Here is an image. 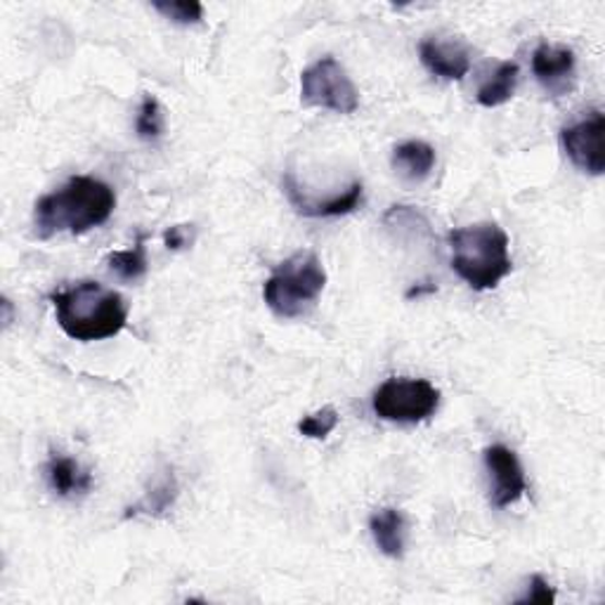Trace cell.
<instances>
[{
  "instance_id": "obj_1",
  "label": "cell",
  "mask_w": 605,
  "mask_h": 605,
  "mask_svg": "<svg viewBox=\"0 0 605 605\" xmlns=\"http://www.w3.org/2000/svg\"><path fill=\"white\" fill-rule=\"evenodd\" d=\"M116 209L114 189L91 175H77L62 189L40 197L34 209V225L40 240L55 234H85L107 223Z\"/></svg>"
},
{
  "instance_id": "obj_2",
  "label": "cell",
  "mask_w": 605,
  "mask_h": 605,
  "mask_svg": "<svg viewBox=\"0 0 605 605\" xmlns=\"http://www.w3.org/2000/svg\"><path fill=\"white\" fill-rule=\"evenodd\" d=\"M60 329L81 344L105 341L121 334L128 322V305L119 291L97 282H79L50 293Z\"/></svg>"
},
{
  "instance_id": "obj_3",
  "label": "cell",
  "mask_w": 605,
  "mask_h": 605,
  "mask_svg": "<svg viewBox=\"0 0 605 605\" xmlns=\"http://www.w3.org/2000/svg\"><path fill=\"white\" fill-rule=\"evenodd\" d=\"M452 270L476 291H490L509 277V234L497 223H478L450 232Z\"/></svg>"
},
{
  "instance_id": "obj_4",
  "label": "cell",
  "mask_w": 605,
  "mask_h": 605,
  "mask_svg": "<svg viewBox=\"0 0 605 605\" xmlns=\"http://www.w3.org/2000/svg\"><path fill=\"white\" fill-rule=\"evenodd\" d=\"M327 287V270L315 251H299L279 263L263 287V301L277 317H303Z\"/></svg>"
},
{
  "instance_id": "obj_5",
  "label": "cell",
  "mask_w": 605,
  "mask_h": 605,
  "mask_svg": "<svg viewBox=\"0 0 605 605\" xmlns=\"http://www.w3.org/2000/svg\"><path fill=\"white\" fill-rule=\"evenodd\" d=\"M376 417L395 423H421L440 407V391L426 379H388L372 397Z\"/></svg>"
},
{
  "instance_id": "obj_6",
  "label": "cell",
  "mask_w": 605,
  "mask_h": 605,
  "mask_svg": "<svg viewBox=\"0 0 605 605\" xmlns=\"http://www.w3.org/2000/svg\"><path fill=\"white\" fill-rule=\"evenodd\" d=\"M301 100L305 107H319L336 114H356L360 107L358 85L346 67L327 55L301 73Z\"/></svg>"
},
{
  "instance_id": "obj_7",
  "label": "cell",
  "mask_w": 605,
  "mask_h": 605,
  "mask_svg": "<svg viewBox=\"0 0 605 605\" xmlns=\"http://www.w3.org/2000/svg\"><path fill=\"white\" fill-rule=\"evenodd\" d=\"M603 132L605 116L594 109L578 124H570L560 130V144L574 166L589 175H603L605 154H603Z\"/></svg>"
},
{
  "instance_id": "obj_8",
  "label": "cell",
  "mask_w": 605,
  "mask_h": 605,
  "mask_svg": "<svg viewBox=\"0 0 605 605\" xmlns=\"http://www.w3.org/2000/svg\"><path fill=\"white\" fill-rule=\"evenodd\" d=\"M485 466L492 478V504L507 509L523 499L527 492L525 470L513 450L507 445H492L485 450Z\"/></svg>"
},
{
  "instance_id": "obj_9",
  "label": "cell",
  "mask_w": 605,
  "mask_h": 605,
  "mask_svg": "<svg viewBox=\"0 0 605 605\" xmlns=\"http://www.w3.org/2000/svg\"><path fill=\"white\" fill-rule=\"evenodd\" d=\"M533 71L546 93L560 97L570 91L574 81V53L566 46L542 43L533 53Z\"/></svg>"
},
{
  "instance_id": "obj_10",
  "label": "cell",
  "mask_w": 605,
  "mask_h": 605,
  "mask_svg": "<svg viewBox=\"0 0 605 605\" xmlns=\"http://www.w3.org/2000/svg\"><path fill=\"white\" fill-rule=\"evenodd\" d=\"M284 191H287V197H289L293 209H296L305 218H338V216H348L358 209V206L362 203L364 187L360 181H356L344 191V195L331 197L327 201H313L303 195L301 187L293 183L291 175H284Z\"/></svg>"
},
{
  "instance_id": "obj_11",
  "label": "cell",
  "mask_w": 605,
  "mask_h": 605,
  "mask_svg": "<svg viewBox=\"0 0 605 605\" xmlns=\"http://www.w3.org/2000/svg\"><path fill=\"white\" fill-rule=\"evenodd\" d=\"M419 57L428 71L445 81H462L470 69L468 50L456 40L426 38L419 46Z\"/></svg>"
},
{
  "instance_id": "obj_12",
  "label": "cell",
  "mask_w": 605,
  "mask_h": 605,
  "mask_svg": "<svg viewBox=\"0 0 605 605\" xmlns=\"http://www.w3.org/2000/svg\"><path fill=\"white\" fill-rule=\"evenodd\" d=\"M46 470H48L50 487L60 497L88 495L93 490L91 470H85L77 459H71V456L53 452Z\"/></svg>"
},
{
  "instance_id": "obj_13",
  "label": "cell",
  "mask_w": 605,
  "mask_h": 605,
  "mask_svg": "<svg viewBox=\"0 0 605 605\" xmlns=\"http://www.w3.org/2000/svg\"><path fill=\"white\" fill-rule=\"evenodd\" d=\"M405 515L397 509H381L372 519H369V530L381 554L388 558H403L405 556V533H407Z\"/></svg>"
},
{
  "instance_id": "obj_14",
  "label": "cell",
  "mask_w": 605,
  "mask_h": 605,
  "mask_svg": "<svg viewBox=\"0 0 605 605\" xmlns=\"http://www.w3.org/2000/svg\"><path fill=\"white\" fill-rule=\"evenodd\" d=\"M435 166V150L428 142L409 140L393 150V168L411 183H421Z\"/></svg>"
},
{
  "instance_id": "obj_15",
  "label": "cell",
  "mask_w": 605,
  "mask_h": 605,
  "mask_svg": "<svg viewBox=\"0 0 605 605\" xmlns=\"http://www.w3.org/2000/svg\"><path fill=\"white\" fill-rule=\"evenodd\" d=\"M515 83H519V65L515 62H501L492 77H487L478 88V102L482 107L492 109L501 107L513 97Z\"/></svg>"
},
{
  "instance_id": "obj_16",
  "label": "cell",
  "mask_w": 605,
  "mask_h": 605,
  "mask_svg": "<svg viewBox=\"0 0 605 605\" xmlns=\"http://www.w3.org/2000/svg\"><path fill=\"white\" fill-rule=\"evenodd\" d=\"M175 497H178V482H175L173 470H166V474L152 485V490L144 495L140 504L128 509L126 519H130V515H138V513H147V515L166 513L173 507Z\"/></svg>"
},
{
  "instance_id": "obj_17",
  "label": "cell",
  "mask_w": 605,
  "mask_h": 605,
  "mask_svg": "<svg viewBox=\"0 0 605 605\" xmlns=\"http://www.w3.org/2000/svg\"><path fill=\"white\" fill-rule=\"evenodd\" d=\"M109 270L126 279V282H136V279L147 275V254H144V237L140 234L136 246L128 251H114L107 258Z\"/></svg>"
},
{
  "instance_id": "obj_18",
  "label": "cell",
  "mask_w": 605,
  "mask_h": 605,
  "mask_svg": "<svg viewBox=\"0 0 605 605\" xmlns=\"http://www.w3.org/2000/svg\"><path fill=\"white\" fill-rule=\"evenodd\" d=\"M136 130L142 140H156L164 132V112L154 95H144L136 119Z\"/></svg>"
},
{
  "instance_id": "obj_19",
  "label": "cell",
  "mask_w": 605,
  "mask_h": 605,
  "mask_svg": "<svg viewBox=\"0 0 605 605\" xmlns=\"http://www.w3.org/2000/svg\"><path fill=\"white\" fill-rule=\"evenodd\" d=\"M152 5L175 24H199L203 20V5L199 0H156Z\"/></svg>"
},
{
  "instance_id": "obj_20",
  "label": "cell",
  "mask_w": 605,
  "mask_h": 605,
  "mask_svg": "<svg viewBox=\"0 0 605 605\" xmlns=\"http://www.w3.org/2000/svg\"><path fill=\"white\" fill-rule=\"evenodd\" d=\"M338 426V411L334 407H324L315 415L299 421V433L310 440H324Z\"/></svg>"
},
{
  "instance_id": "obj_21",
  "label": "cell",
  "mask_w": 605,
  "mask_h": 605,
  "mask_svg": "<svg viewBox=\"0 0 605 605\" xmlns=\"http://www.w3.org/2000/svg\"><path fill=\"white\" fill-rule=\"evenodd\" d=\"M554 601H556V592L551 589V584L546 582L542 574H533V580H530V592L519 603H554Z\"/></svg>"
},
{
  "instance_id": "obj_22",
  "label": "cell",
  "mask_w": 605,
  "mask_h": 605,
  "mask_svg": "<svg viewBox=\"0 0 605 605\" xmlns=\"http://www.w3.org/2000/svg\"><path fill=\"white\" fill-rule=\"evenodd\" d=\"M164 242L171 251H181L189 244V237H187V225H173L171 230L164 232Z\"/></svg>"
},
{
  "instance_id": "obj_23",
  "label": "cell",
  "mask_w": 605,
  "mask_h": 605,
  "mask_svg": "<svg viewBox=\"0 0 605 605\" xmlns=\"http://www.w3.org/2000/svg\"><path fill=\"white\" fill-rule=\"evenodd\" d=\"M3 310H5L3 322H5V327H10V322H12V303L8 299H3Z\"/></svg>"
}]
</instances>
